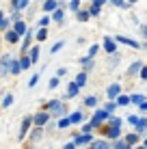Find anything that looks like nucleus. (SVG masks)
Here are the masks:
<instances>
[{
	"label": "nucleus",
	"instance_id": "nucleus-1",
	"mask_svg": "<svg viewBox=\"0 0 147 149\" xmlns=\"http://www.w3.org/2000/svg\"><path fill=\"white\" fill-rule=\"evenodd\" d=\"M45 108H48V110H52V112H63V110H65V106L61 104V102L54 100V102H50V104L45 106Z\"/></svg>",
	"mask_w": 147,
	"mask_h": 149
},
{
	"label": "nucleus",
	"instance_id": "nucleus-2",
	"mask_svg": "<svg viewBox=\"0 0 147 149\" xmlns=\"http://www.w3.org/2000/svg\"><path fill=\"white\" fill-rule=\"evenodd\" d=\"M106 115H108L106 110H98V112H95V117H93V121H91V127H95L102 119H106Z\"/></svg>",
	"mask_w": 147,
	"mask_h": 149
},
{
	"label": "nucleus",
	"instance_id": "nucleus-3",
	"mask_svg": "<svg viewBox=\"0 0 147 149\" xmlns=\"http://www.w3.org/2000/svg\"><path fill=\"white\" fill-rule=\"evenodd\" d=\"M13 33L17 35V37H20V35H24V33H28V30H26V24H24V22H17V24H15V30H13Z\"/></svg>",
	"mask_w": 147,
	"mask_h": 149
},
{
	"label": "nucleus",
	"instance_id": "nucleus-4",
	"mask_svg": "<svg viewBox=\"0 0 147 149\" xmlns=\"http://www.w3.org/2000/svg\"><path fill=\"white\" fill-rule=\"evenodd\" d=\"M35 123H37V125H45V123H48V115H45V112H39V115L35 117Z\"/></svg>",
	"mask_w": 147,
	"mask_h": 149
},
{
	"label": "nucleus",
	"instance_id": "nucleus-5",
	"mask_svg": "<svg viewBox=\"0 0 147 149\" xmlns=\"http://www.w3.org/2000/svg\"><path fill=\"white\" fill-rule=\"evenodd\" d=\"M115 41H121V43H125V45H132V48H139V43L132 39H128V37H115Z\"/></svg>",
	"mask_w": 147,
	"mask_h": 149
},
{
	"label": "nucleus",
	"instance_id": "nucleus-6",
	"mask_svg": "<svg viewBox=\"0 0 147 149\" xmlns=\"http://www.w3.org/2000/svg\"><path fill=\"white\" fill-rule=\"evenodd\" d=\"M119 95V84H110L108 86V97L113 100V97H117Z\"/></svg>",
	"mask_w": 147,
	"mask_h": 149
},
{
	"label": "nucleus",
	"instance_id": "nucleus-7",
	"mask_svg": "<svg viewBox=\"0 0 147 149\" xmlns=\"http://www.w3.org/2000/svg\"><path fill=\"white\" fill-rule=\"evenodd\" d=\"M26 4H28V0H13L15 11H22V9H26Z\"/></svg>",
	"mask_w": 147,
	"mask_h": 149
},
{
	"label": "nucleus",
	"instance_id": "nucleus-8",
	"mask_svg": "<svg viewBox=\"0 0 147 149\" xmlns=\"http://www.w3.org/2000/svg\"><path fill=\"white\" fill-rule=\"evenodd\" d=\"M30 123H33V121H30V117H26V119H24V123H22V132H20V136H24V134H26V132H28Z\"/></svg>",
	"mask_w": 147,
	"mask_h": 149
},
{
	"label": "nucleus",
	"instance_id": "nucleus-9",
	"mask_svg": "<svg viewBox=\"0 0 147 149\" xmlns=\"http://www.w3.org/2000/svg\"><path fill=\"white\" fill-rule=\"evenodd\" d=\"M104 48H106V52H115V41L113 39H104Z\"/></svg>",
	"mask_w": 147,
	"mask_h": 149
},
{
	"label": "nucleus",
	"instance_id": "nucleus-10",
	"mask_svg": "<svg viewBox=\"0 0 147 149\" xmlns=\"http://www.w3.org/2000/svg\"><path fill=\"white\" fill-rule=\"evenodd\" d=\"M9 69H11V74H20V63L17 61H11V63H9Z\"/></svg>",
	"mask_w": 147,
	"mask_h": 149
},
{
	"label": "nucleus",
	"instance_id": "nucleus-11",
	"mask_svg": "<svg viewBox=\"0 0 147 149\" xmlns=\"http://www.w3.org/2000/svg\"><path fill=\"white\" fill-rule=\"evenodd\" d=\"M43 9L45 11H54V9H56V0H48V2L43 4Z\"/></svg>",
	"mask_w": 147,
	"mask_h": 149
},
{
	"label": "nucleus",
	"instance_id": "nucleus-12",
	"mask_svg": "<svg viewBox=\"0 0 147 149\" xmlns=\"http://www.w3.org/2000/svg\"><path fill=\"white\" fill-rule=\"evenodd\" d=\"M74 95H78V86L72 82V84H69V89H67V97H74Z\"/></svg>",
	"mask_w": 147,
	"mask_h": 149
},
{
	"label": "nucleus",
	"instance_id": "nucleus-13",
	"mask_svg": "<svg viewBox=\"0 0 147 149\" xmlns=\"http://www.w3.org/2000/svg\"><path fill=\"white\" fill-rule=\"evenodd\" d=\"M106 132H108V136H113V138H119V127H113V125H110Z\"/></svg>",
	"mask_w": 147,
	"mask_h": 149
},
{
	"label": "nucleus",
	"instance_id": "nucleus-14",
	"mask_svg": "<svg viewBox=\"0 0 147 149\" xmlns=\"http://www.w3.org/2000/svg\"><path fill=\"white\" fill-rule=\"evenodd\" d=\"M84 82H87V78H84V74H78V78H76V82H74V84H76V86L80 89V86H82Z\"/></svg>",
	"mask_w": 147,
	"mask_h": 149
},
{
	"label": "nucleus",
	"instance_id": "nucleus-15",
	"mask_svg": "<svg viewBox=\"0 0 147 149\" xmlns=\"http://www.w3.org/2000/svg\"><path fill=\"white\" fill-rule=\"evenodd\" d=\"M136 141H139V136H136V134H128V138H125V145H134Z\"/></svg>",
	"mask_w": 147,
	"mask_h": 149
},
{
	"label": "nucleus",
	"instance_id": "nucleus-16",
	"mask_svg": "<svg viewBox=\"0 0 147 149\" xmlns=\"http://www.w3.org/2000/svg\"><path fill=\"white\" fill-rule=\"evenodd\" d=\"M7 41H9V43H15V41H17V35H15L13 30H9V33H7Z\"/></svg>",
	"mask_w": 147,
	"mask_h": 149
},
{
	"label": "nucleus",
	"instance_id": "nucleus-17",
	"mask_svg": "<svg viewBox=\"0 0 147 149\" xmlns=\"http://www.w3.org/2000/svg\"><path fill=\"white\" fill-rule=\"evenodd\" d=\"M89 141H91V136H89V134H82V136L76 138V143H78V145H82V143H89Z\"/></svg>",
	"mask_w": 147,
	"mask_h": 149
},
{
	"label": "nucleus",
	"instance_id": "nucleus-18",
	"mask_svg": "<svg viewBox=\"0 0 147 149\" xmlns=\"http://www.w3.org/2000/svg\"><path fill=\"white\" fill-rule=\"evenodd\" d=\"M110 145H108V143H106V141H98V143H95V147L93 149H108Z\"/></svg>",
	"mask_w": 147,
	"mask_h": 149
},
{
	"label": "nucleus",
	"instance_id": "nucleus-19",
	"mask_svg": "<svg viewBox=\"0 0 147 149\" xmlns=\"http://www.w3.org/2000/svg\"><path fill=\"white\" fill-rule=\"evenodd\" d=\"M117 104H119V106H125V104H130V97H128V95H121L119 100H117Z\"/></svg>",
	"mask_w": 147,
	"mask_h": 149
},
{
	"label": "nucleus",
	"instance_id": "nucleus-20",
	"mask_svg": "<svg viewBox=\"0 0 147 149\" xmlns=\"http://www.w3.org/2000/svg\"><path fill=\"white\" fill-rule=\"evenodd\" d=\"M69 121H74V123H80V121H82V115H80V112H74V115L69 117Z\"/></svg>",
	"mask_w": 147,
	"mask_h": 149
},
{
	"label": "nucleus",
	"instance_id": "nucleus-21",
	"mask_svg": "<svg viewBox=\"0 0 147 149\" xmlns=\"http://www.w3.org/2000/svg\"><path fill=\"white\" fill-rule=\"evenodd\" d=\"M145 125H147V121H145V119H139V121H136V130H139V132H143V130H145Z\"/></svg>",
	"mask_w": 147,
	"mask_h": 149
},
{
	"label": "nucleus",
	"instance_id": "nucleus-22",
	"mask_svg": "<svg viewBox=\"0 0 147 149\" xmlns=\"http://www.w3.org/2000/svg\"><path fill=\"white\" fill-rule=\"evenodd\" d=\"M84 104H87V106H95V104H98V97H93V95L87 97V100H84Z\"/></svg>",
	"mask_w": 147,
	"mask_h": 149
},
{
	"label": "nucleus",
	"instance_id": "nucleus-23",
	"mask_svg": "<svg viewBox=\"0 0 147 149\" xmlns=\"http://www.w3.org/2000/svg\"><path fill=\"white\" fill-rule=\"evenodd\" d=\"M37 56H39V50H37V48H33V50H30V58H28V61L33 63V61H37Z\"/></svg>",
	"mask_w": 147,
	"mask_h": 149
},
{
	"label": "nucleus",
	"instance_id": "nucleus-24",
	"mask_svg": "<svg viewBox=\"0 0 147 149\" xmlns=\"http://www.w3.org/2000/svg\"><path fill=\"white\" fill-rule=\"evenodd\" d=\"M45 37H48V30H45V28H41V30L37 33V39H39V41H43Z\"/></svg>",
	"mask_w": 147,
	"mask_h": 149
},
{
	"label": "nucleus",
	"instance_id": "nucleus-25",
	"mask_svg": "<svg viewBox=\"0 0 147 149\" xmlns=\"http://www.w3.org/2000/svg\"><path fill=\"white\" fill-rule=\"evenodd\" d=\"M141 67H143V63H134L132 67H130V74H136V71H141Z\"/></svg>",
	"mask_w": 147,
	"mask_h": 149
},
{
	"label": "nucleus",
	"instance_id": "nucleus-26",
	"mask_svg": "<svg viewBox=\"0 0 147 149\" xmlns=\"http://www.w3.org/2000/svg\"><path fill=\"white\" fill-rule=\"evenodd\" d=\"M115 149H130V147L125 145L123 141H117V143H115Z\"/></svg>",
	"mask_w": 147,
	"mask_h": 149
},
{
	"label": "nucleus",
	"instance_id": "nucleus-27",
	"mask_svg": "<svg viewBox=\"0 0 147 149\" xmlns=\"http://www.w3.org/2000/svg\"><path fill=\"white\" fill-rule=\"evenodd\" d=\"M132 102H136V104H145V97H143V95H134Z\"/></svg>",
	"mask_w": 147,
	"mask_h": 149
},
{
	"label": "nucleus",
	"instance_id": "nucleus-28",
	"mask_svg": "<svg viewBox=\"0 0 147 149\" xmlns=\"http://www.w3.org/2000/svg\"><path fill=\"white\" fill-rule=\"evenodd\" d=\"M7 26H9V22H7V19H4V15L0 13V28H7Z\"/></svg>",
	"mask_w": 147,
	"mask_h": 149
},
{
	"label": "nucleus",
	"instance_id": "nucleus-29",
	"mask_svg": "<svg viewBox=\"0 0 147 149\" xmlns=\"http://www.w3.org/2000/svg\"><path fill=\"white\" fill-rule=\"evenodd\" d=\"M69 7H72L74 11H78V9H80V0H72V4H69Z\"/></svg>",
	"mask_w": 147,
	"mask_h": 149
},
{
	"label": "nucleus",
	"instance_id": "nucleus-30",
	"mask_svg": "<svg viewBox=\"0 0 147 149\" xmlns=\"http://www.w3.org/2000/svg\"><path fill=\"white\" fill-rule=\"evenodd\" d=\"M20 67L28 69V67H30V61H28V58H22V63H20Z\"/></svg>",
	"mask_w": 147,
	"mask_h": 149
},
{
	"label": "nucleus",
	"instance_id": "nucleus-31",
	"mask_svg": "<svg viewBox=\"0 0 147 149\" xmlns=\"http://www.w3.org/2000/svg\"><path fill=\"white\" fill-rule=\"evenodd\" d=\"M13 104V95H7L4 97V106H11Z\"/></svg>",
	"mask_w": 147,
	"mask_h": 149
},
{
	"label": "nucleus",
	"instance_id": "nucleus-32",
	"mask_svg": "<svg viewBox=\"0 0 147 149\" xmlns=\"http://www.w3.org/2000/svg\"><path fill=\"white\" fill-rule=\"evenodd\" d=\"M100 13V7H95V4H93V7H91V11H89V15H98Z\"/></svg>",
	"mask_w": 147,
	"mask_h": 149
},
{
	"label": "nucleus",
	"instance_id": "nucleus-33",
	"mask_svg": "<svg viewBox=\"0 0 147 149\" xmlns=\"http://www.w3.org/2000/svg\"><path fill=\"white\" fill-rule=\"evenodd\" d=\"M61 48H63V41H59V43L52 45V52H56V50H61Z\"/></svg>",
	"mask_w": 147,
	"mask_h": 149
},
{
	"label": "nucleus",
	"instance_id": "nucleus-34",
	"mask_svg": "<svg viewBox=\"0 0 147 149\" xmlns=\"http://www.w3.org/2000/svg\"><path fill=\"white\" fill-rule=\"evenodd\" d=\"M98 54V45H91V50H89V56H95Z\"/></svg>",
	"mask_w": 147,
	"mask_h": 149
},
{
	"label": "nucleus",
	"instance_id": "nucleus-35",
	"mask_svg": "<svg viewBox=\"0 0 147 149\" xmlns=\"http://www.w3.org/2000/svg\"><path fill=\"white\" fill-rule=\"evenodd\" d=\"M54 19H56V22H61V19H63V11H56V13H54Z\"/></svg>",
	"mask_w": 147,
	"mask_h": 149
},
{
	"label": "nucleus",
	"instance_id": "nucleus-36",
	"mask_svg": "<svg viewBox=\"0 0 147 149\" xmlns=\"http://www.w3.org/2000/svg\"><path fill=\"white\" fill-rule=\"evenodd\" d=\"M69 125V119H63V121H59V127H67Z\"/></svg>",
	"mask_w": 147,
	"mask_h": 149
},
{
	"label": "nucleus",
	"instance_id": "nucleus-37",
	"mask_svg": "<svg viewBox=\"0 0 147 149\" xmlns=\"http://www.w3.org/2000/svg\"><path fill=\"white\" fill-rule=\"evenodd\" d=\"M56 84H59V78H52V80H50V89H54Z\"/></svg>",
	"mask_w": 147,
	"mask_h": 149
},
{
	"label": "nucleus",
	"instance_id": "nucleus-38",
	"mask_svg": "<svg viewBox=\"0 0 147 149\" xmlns=\"http://www.w3.org/2000/svg\"><path fill=\"white\" fill-rule=\"evenodd\" d=\"M80 19H82V22H84V19H89V13L87 11H80Z\"/></svg>",
	"mask_w": 147,
	"mask_h": 149
},
{
	"label": "nucleus",
	"instance_id": "nucleus-39",
	"mask_svg": "<svg viewBox=\"0 0 147 149\" xmlns=\"http://www.w3.org/2000/svg\"><path fill=\"white\" fill-rule=\"evenodd\" d=\"M104 2H106V0H95V2H93V4H95V7H102V4H104Z\"/></svg>",
	"mask_w": 147,
	"mask_h": 149
},
{
	"label": "nucleus",
	"instance_id": "nucleus-40",
	"mask_svg": "<svg viewBox=\"0 0 147 149\" xmlns=\"http://www.w3.org/2000/svg\"><path fill=\"white\" fill-rule=\"evenodd\" d=\"M113 4H117V7H123V0H113Z\"/></svg>",
	"mask_w": 147,
	"mask_h": 149
},
{
	"label": "nucleus",
	"instance_id": "nucleus-41",
	"mask_svg": "<svg viewBox=\"0 0 147 149\" xmlns=\"http://www.w3.org/2000/svg\"><path fill=\"white\" fill-rule=\"evenodd\" d=\"M76 145H74V143H69V145H65V149H74Z\"/></svg>",
	"mask_w": 147,
	"mask_h": 149
},
{
	"label": "nucleus",
	"instance_id": "nucleus-42",
	"mask_svg": "<svg viewBox=\"0 0 147 149\" xmlns=\"http://www.w3.org/2000/svg\"><path fill=\"white\" fill-rule=\"evenodd\" d=\"M136 149H145V147H136Z\"/></svg>",
	"mask_w": 147,
	"mask_h": 149
},
{
	"label": "nucleus",
	"instance_id": "nucleus-43",
	"mask_svg": "<svg viewBox=\"0 0 147 149\" xmlns=\"http://www.w3.org/2000/svg\"><path fill=\"white\" fill-rule=\"evenodd\" d=\"M130 2H136V0H130Z\"/></svg>",
	"mask_w": 147,
	"mask_h": 149
}]
</instances>
